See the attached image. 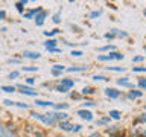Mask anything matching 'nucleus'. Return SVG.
<instances>
[{"instance_id":"obj_5","label":"nucleus","mask_w":146,"mask_h":137,"mask_svg":"<svg viewBox=\"0 0 146 137\" xmlns=\"http://www.w3.org/2000/svg\"><path fill=\"white\" fill-rule=\"evenodd\" d=\"M123 94H125V91H122L120 88H117V87H107V88L104 90V96L110 100L122 99Z\"/></svg>"},{"instance_id":"obj_28","label":"nucleus","mask_w":146,"mask_h":137,"mask_svg":"<svg viewBox=\"0 0 146 137\" xmlns=\"http://www.w3.org/2000/svg\"><path fill=\"white\" fill-rule=\"evenodd\" d=\"M102 14H104V9H94V11L88 12L87 18H88V20H98V18L102 17Z\"/></svg>"},{"instance_id":"obj_21","label":"nucleus","mask_w":146,"mask_h":137,"mask_svg":"<svg viewBox=\"0 0 146 137\" xmlns=\"http://www.w3.org/2000/svg\"><path fill=\"white\" fill-rule=\"evenodd\" d=\"M140 125H146V111L137 114L135 119L132 120V126H140Z\"/></svg>"},{"instance_id":"obj_7","label":"nucleus","mask_w":146,"mask_h":137,"mask_svg":"<svg viewBox=\"0 0 146 137\" xmlns=\"http://www.w3.org/2000/svg\"><path fill=\"white\" fill-rule=\"evenodd\" d=\"M143 91L139 90V88H134V90H128L125 91V94H123V100H129V102H135V100H139L143 98Z\"/></svg>"},{"instance_id":"obj_46","label":"nucleus","mask_w":146,"mask_h":137,"mask_svg":"<svg viewBox=\"0 0 146 137\" xmlns=\"http://www.w3.org/2000/svg\"><path fill=\"white\" fill-rule=\"evenodd\" d=\"M82 128H84V126H82L81 125V123H75V125H73V134H78V132H81L82 131Z\"/></svg>"},{"instance_id":"obj_9","label":"nucleus","mask_w":146,"mask_h":137,"mask_svg":"<svg viewBox=\"0 0 146 137\" xmlns=\"http://www.w3.org/2000/svg\"><path fill=\"white\" fill-rule=\"evenodd\" d=\"M76 116L81 119V120H84L87 123H90V122H94V114L91 110H87V108H79L76 111Z\"/></svg>"},{"instance_id":"obj_15","label":"nucleus","mask_w":146,"mask_h":137,"mask_svg":"<svg viewBox=\"0 0 146 137\" xmlns=\"http://www.w3.org/2000/svg\"><path fill=\"white\" fill-rule=\"evenodd\" d=\"M73 125H75V123H73L70 119H68V120L59 122L58 125H56V128H58L61 132H72V131H73Z\"/></svg>"},{"instance_id":"obj_36","label":"nucleus","mask_w":146,"mask_h":137,"mask_svg":"<svg viewBox=\"0 0 146 137\" xmlns=\"http://www.w3.org/2000/svg\"><path fill=\"white\" fill-rule=\"evenodd\" d=\"M21 72H26V73H36V72H38V67H35V66H23V67H21Z\"/></svg>"},{"instance_id":"obj_48","label":"nucleus","mask_w":146,"mask_h":137,"mask_svg":"<svg viewBox=\"0 0 146 137\" xmlns=\"http://www.w3.org/2000/svg\"><path fill=\"white\" fill-rule=\"evenodd\" d=\"M87 137H105V136H104V132H100V131H93V132H90Z\"/></svg>"},{"instance_id":"obj_16","label":"nucleus","mask_w":146,"mask_h":137,"mask_svg":"<svg viewBox=\"0 0 146 137\" xmlns=\"http://www.w3.org/2000/svg\"><path fill=\"white\" fill-rule=\"evenodd\" d=\"M43 6H36V8H31V9H26L25 14H23V17L26 18V20H34V18L36 17V14H38L40 11H43Z\"/></svg>"},{"instance_id":"obj_42","label":"nucleus","mask_w":146,"mask_h":137,"mask_svg":"<svg viewBox=\"0 0 146 137\" xmlns=\"http://www.w3.org/2000/svg\"><path fill=\"white\" fill-rule=\"evenodd\" d=\"M14 107L21 108V110H29V108H31V105H29V104H26V102H15V105H14Z\"/></svg>"},{"instance_id":"obj_27","label":"nucleus","mask_w":146,"mask_h":137,"mask_svg":"<svg viewBox=\"0 0 146 137\" xmlns=\"http://www.w3.org/2000/svg\"><path fill=\"white\" fill-rule=\"evenodd\" d=\"M26 5H27V0H18V2L14 3V6H15V9H17L18 14H25Z\"/></svg>"},{"instance_id":"obj_57","label":"nucleus","mask_w":146,"mask_h":137,"mask_svg":"<svg viewBox=\"0 0 146 137\" xmlns=\"http://www.w3.org/2000/svg\"><path fill=\"white\" fill-rule=\"evenodd\" d=\"M143 15H145V17H146V8H145V9H143Z\"/></svg>"},{"instance_id":"obj_35","label":"nucleus","mask_w":146,"mask_h":137,"mask_svg":"<svg viewBox=\"0 0 146 137\" xmlns=\"http://www.w3.org/2000/svg\"><path fill=\"white\" fill-rule=\"evenodd\" d=\"M0 90H2V91H5V93H9V94H11V93H15V91H17V85H2V87H0Z\"/></svg>"},{"instance_id":"obj_4","label":"nucleus","mask_w":146,"mask_h":137,"mask_svg":"<svg viewBox=\"0 0 146 137\" xmlns=\"http://www.w3.org/2000/svg\"><path fill=\"white\" fill-rule=\"evenodd\" d=\"M129 37L126 31H122V29H117V27H113V29H110L108 32H105L104 34V38L107 41H114V40H125Z\"/></svg>"},{"instance_id":"obj_43","label":"nucleus","mask_w":146,"mask_h":137,"mask_svg":"<svg viewBox=\"0 0 146 137\" xmlns=\"http://www.w3.org/2000/svg\"><path fill=\"white\" fill-rule=\"evenodd\" d=\"M0 137H6V123L0 120Z\"/></svg>"},{"instance_id":"obj_55","label":"nucleus","mask_w":146,"mask_h":137,"mask_svg":"<svg viewBox=\"0 0 146 137\" xmlns=\"http://www.w3.org/2000/svg\"><path fill=\"white\" fill-rule=\"evenodd\" d=\"M141 110H143V111H146V104L143 105V107H141Z\"/></svg>"},{"instance_id":"obj_58","label":"nucleus","mask_w":146,"mask_h":137,"mask_svg":"<svg viewBox=\"0 0 146 137\" xmlns=\"http://www.w3.org/2000/svg\"><path fill=\"white\" fill-rule=\"evenodd\" d=\"M23 137H32V136H23Z\"/></svg>"},{"instance_id":"obj_44","label":"nucleus","mask_w":146,"mask_h":137,"mask_svg":"<svg viewBox=\"0 0 146 137\" xmlns=\"http://www.w3.org/2000/svg\"><path fill=\"white\" fill-rule=\"evenodd\" d=\"M70 55H72V57H75V58H79V57L84 55V52H82V50H78V49H72L70 50Z\"/></svg>"},{"instance_id":"obj_37","label":"nucleus","mask_w":146,"mask_h":137,"mask_svg":"<svg viewBox=\"0 0 146 137\" xmlns=\"http://www.w3.org/2000/svg\"><path fill=\"white\" fill-rule=\"evenodd\" d=\"M143 61H145V55H134V57H132V64H139V66H141Z\"/></svg>"},{"instance_id":"obj_2","label":"nucleus","mask_w":146,"mask_h":137,"mask_svg":"<svg viewBox=\"0 0 146 137\" xmlns=\"http://www.w3.org/2000/svg\"><path fill=\"white\" fill-rule=\"evenodd\" d=\"M75 85H76V81L73 79V78L64 76V78H61V79H58V82L53 85V91L61 93V94H67L75 88Z\"/></svg>"},{"instance_id":"obj_54","label":"nucleus","mask_w":146,"mask_h":137,"mask_svg":"<svg viewBox=\"0 0 146 137\" xmlns=\"http://www.w3.org/2000/svg\"><path fill=\"white\" fill-rule=\"evenodd\" d=\"M141 137H146V130H141Z\"/></svg>"},{"instance_id":"obj_12","label":"nucleus","mask_w":146,"mask_h":137,"mask_svg":"<svg viewBox=\"0 0 146 137\" xmlns=\"http://www.w3.org/2000/svg\"><path fill=\"white\" fill-rule=\"evenodd\" d=\"M113 123V120L110 119V116H100V117H98L94 120V126L96 128H107V126H110Z\"/></svg>"},{"instance_id":"obj_50","label":"nucleus","mask_w":146,"mask_h":137,"mask_svg":"<svg viewBox=\"0 0 146 137\" xmlns=\"http://www.w3.org/2000/svg\"><path fill=\"white\" fill-rule=\"evenodd\" d=\"M3 104L6 105V107H14V105H15V102H14V100H11V99H5Z\"/></svg>"},{"instance_id":"obj_33","label":"nucleus","mask_w":146,"mask_h":137,"mask_svg":"<svg viewBox=\"0 0 146 137\" xmlns=\"http://www.w3.org/2000/svg\"><path fill=\"white\" fill-rule=\"evenodd\" d=\"M108 72H114V73H125L126 72V68L125 67H120V66H108V67H105Z\"/></svg>"},{"instance_id":"obj_34","label":"nucleus","mask_w":146,"mask_h":137,"mask_svg":"<svg viewBox=\"0 0 146 137\" xmlns=\"http://www.w3.org/2000/svg\"><path fill=\"white\" fill-rule=\"evenodd\" d=\"M132 73H135V75H146V67L145 66H134L131 68Z\"/></svg>"},{"instance_id":"obj_39","label":"nucleus","mask_w":146,"mask_h":137,"mask_svg":"<svg viewBox=\"0 0 146 137\" xmlns=\"http://www.w3.org/2000/svg\"><path fill=\"white\" fill-rule=\"evenodd\" d=\"M61 11H58V12H55L53 15H52V21L55 23V25H59V23H61Z\"/></svg>"},{"instance_id":"obj_45","label":"nucleus","mask_w":146,"mask_h":137,"mask_svg":"<svg viewBox=\"0 0 146 137\" xmlns=\"http://www.w3.org/2000/svg\"><path fill=\"white\" fill-rule=\"evenodd\" d=\"M25 84L29 85V87H34V84H35V78H34V76H27V78H25Z\"/></svg>"},{"instance_id":"obj_29","label":"nucleus","mask_w":146,"mask_h":137,"mask_svg":"<svg viewBox=\"0 0 146 137\" xmlns=\"http://www.w3.org/2000/svg\"><path fill=\"white\" fill-rule=\"evenodd\" d=\"M82 108H87V110H90V108H94V107H98V102L93 99H84L82 100Z\"/></svg>"},{"instance_id":"obj_40","label":"nucleus","mask_w":146,"mask_h":137,"mask_svg":"<svg viewBox=\"0 0 146 137\" xmlns=\"http://www.w3.org/2000/svg\"><path fill=\"white\" fill-rule=\"evenodd\" d=\"M108 137H128V132L125 130H122V131L113 132V134H108Z\"/></svg>"},{"instance_id":"obj_49","label":"nucleus","mask_w":146,"mask_h":137,"mask_svg":"<svg viewBox=\"0 0 146 137\" xmlns=\"http://www.w3.org/2000/svg\"><path fill=\"white\" fill-rule=\"evenodd\" d=\"M8 64H21V59L20 58H11V59H8Z\"/></svg>"},{"instance_id":"obj_53","label":"nucleus","mask_w":146,"mask_h":137,"mask_svg":"<svg viewBox=\"0 0 146 137\" xmlns=\"http://www.w3.org/2000/svg\"><path fill=\"white\" fill-rule=\"evenodd\" d=\"M52 137H67V136H64V134H61V132H58V134H52Z\"/></svg>"},{"instance_id":"obj_3","label":"nucleus","mask_w":146,"mask_h":137,"mask_svg":"<svg viewBox=\"0 0 146 137\" xmlns=\"http://www.w3.org/2000/svg\"><path fill=\"white\" fill-rule=\"evenodd\" d=\"M125 59V55L119 50H114V52L110 53H104V55H98L96 57V61L98 63H111V61H123Z\"/></svg>"},{"instance_id":"obj_18","label":"nucleus","mask_w":146,"mask_h":137,"mask_svg":"<svg viewBox=\"0 0 146 137\" xmlns=\"http://www.w3.org/2000/svg\"><path fill=\"white\" fill-rule=\"evenodd\" d=\"M114 50H117V46H116V44H113V43H108V44L99 46V47L96 49V52H99L100 55H104V53H110V52H114Z\"/></svg>"},{"instance_id":"obj_13","label":"nucleus","mask_w":146,"mask_h":137,"mask_svg":"<svg viewBox=\"0 0 146 137\" xmlns=\"http://www.w3.org/2000/svg\"><path fill=\"white\" fill-rule=\"evenodd\" d=\"M90 70V66H82V64H73V66L70 67H67V73H85V72H88Z\"/></svg>"},{"instance_id":"obj_17","label":"nucleus","mask_w":146,"mask_h":137,"mask_svg":"<svg viewBox=\"0 0 146 137\" xmlns=\"http://www.w3.org/2000/svg\"><path fill=\"white\" fill-rule=\"evenodd\" d=\"M49 17V12L46 11V9H43V11H40L38 14H36V17L34 18V21H35V26H43L44 25V21H46V18Z\"/></svg>"},{"instance_id":"obj_38","label":"nucleus","mask_w":146,"mask_h":137,"mask_svg":"<svg viewBox=\"0 0 146 137\" xmlns=\"http://www.w3.org/2000/svg\"><path fill=\"white\" fill-rule=\"evenodd\" d=\"M68 96H70L72 100H84V98H82L81 91L78 93V91H73V93H68Z\"/></svg>"},{"instance_id":"obj_1","label":"nucleus","mask_w":146,"mask_h":137,"mask_svg":"<svg viewBox=\"0 0 146 137\" xmlns=\"http://www.w3.org/2000/svg\"><path fill=\"white\" fill-rule=\"evenodd\" d=\"M31 117L34 120H38L47 128H53L58 125V120L55 117V111H47V113H38V111H31Z\"/></svg>"},{"instance_id":"obj_6","label":"nucleus","mask_w":146,"mask_h":137,"mask_svg":"<svg viewBox=\"0 0 146 137\" xmlns=\"http://www.w3.org/2000/svg\"><path fill=\"white\" fill-rule=\"evenodd\" d=\"M116 85H117V88H125L126 91L135 88V84L131 81V78H128V76L117 78V79H116Z\"/></svg>"},{"instance_id":"obj_20","label":"nucleus","mask_w":146,"mask_h":137,"mask_svg":"<svg viewBox=\"0 0 146 137\" xmlns=\"http://www.w3.org/2000/svg\"><path fill=\"white\" fill-rule=\"evenodd\" d=\"M34 104L36 105V107H41V108H53V105H55V102H53V100L40 99V98H36Z\"/></svg>"},{"instance_id":"obj_26","label":"nucleus","mask_w":146,"mask_h":137,"mask_svg":"<svg viewBox=\"0 0 146 137\" xmlns=\"http://www.w3.org/2000/svg\"><path fill=\"white\" fill-rule=\"evenodd\" d=\"M135 88H139V90H141L145 93V91H146V76H139V78H137Z\"/></svg>"},{"instance_id":"obj_8","label":"nucleus","mask_w":146,"mask_h":137,"mask_svg":"<svg viewBox=\"0 0 146 137\" xmlns=\"http://www.w3.org/2000/svg\"><path fill=\"white\" fill-rule=\"evenodd\" d=\"M17 90L25 96H31V98H35V99L38 98V91H36L35 87H29L26 84H17Z\"/></svg>"},{"instance_id":"obj_32","label":"nucleus","mask_w":146,"mask_h":137,"mask_svg":"<svg viewBox=\"0 0 146 137\" xmlns=\"http://www.w3.org/2000/svg\"><path fill=\"white\" fill-rule=\"evenodd\" d=\"M61 34V29H58V27H55L52 31H44V37L46 38H53V37H56Z\"/></svg>"},{"instance_id":"obj_30","label":"nucleus","mask_w":146,"mask_h":137,"mask_svg":"<svg viewBox=\"0 0 146 137\" xmlns=\"http://www.w3.org/2000/svg\"><path fill=\"white\" fill-rule=\"evenodd\" d=\"M55 117H56V120L59 123L62 120H68V119H70V114H67L66 111H55Z\"/></svg>"},{"instance_id":"obj_52","label":"nucleus","mask_w":146,"mask_h":137,"mask_svg":"<svg viewBox=\"0 0 146 137\" xmlns=\"http://www.w3.org/2000/svg\"><path fill=\"white\" fill-rule=\"evenodd\" d=\"M6 18V11L5 9H0V20H5Z\"/></svg>"},{"instance_id":"obj_51","label":"nucleus","mask_w":146,"mask_h":137,"mask_svg":"<svg viewBox=\"0 0 146 137\" xmlns=\"http://www.w3.org/2000/svg\"><path fill=\"white\" fill-rule=\"evenodd\" d=\"M47 52H49V53H62V49H59V47H55V49H49Z\"/></svg>"},{"instance_id":"obj_24","label":"nucleus","mask_w":146,"mask_h":137,"mask_svg":"<svg viewBox=\"0 0 146 137\" xmlns=\"http://www.w3.org/2000/svg\"><path fill=\"white\" fill-rule=\"evenodd\" d=\"M122 130H123V126H122V125H119V123H111L110 126L105 128L104 132L108 136V134H113V132H117V131H122Z\"/></svg>"},{"instance_id":"obj_31","label":"nucleus","mask_w":146,"mask_h":137,"mask_svg":"<svg viewBox=\"0 0 146 137\" xmlns=\"http://www.w3.org/2000/svg\"><path fill=\"white\" fill-rule=\"evenodd\" d=\"M68 108H70V104H67V102H61V104L55 102V105H53V111H66Z\"/></svg>"},{"instance_id":"obj_10","label":"nucleus","mask_w":146,"mask_h":137,"mask_svg":"<svg viewBox=\"0 0 146 137\" xmlns=\"http://www.w3.org/2000/svg\"><path fill=\"white\" fill-rule=\"evenodd\" d=\"M6 137H20V128L14 122L6 123Z\"/></svg>"},{"instance_id":"obj_19","label":"nucleus","mask_w":146,"mask_h":137,"mask_svg":"<svg viewBox=\"0 0 146 137\" xmlns=\"http://www.w3.org/2000/svg\"><path fill=\"white\" fill-rule=\"evenodd\" d=\"M21 58L36 61V59H41V53L40 52H35V50H25V52L21 53Z\"/></svg>"},{"instance_id":"obj_41","label":"nucleus","mask_w":146,"mask_h":137,"mask_svg":"<svg viewBox=\"0 0 146 137\" xmlns=\"http://www.w3.org/2000/svg\"><path fill=\"white\" fill-rule=\"evenodd\" d=\"M20 76V70H12V72H9L8 73V79H17V78Z\"/></svg>"},{"instance_id":"obj_11","label":"nucleus","mask_w":146,"mask_h":137,"mask_svg":"<svg viewBox=\"0 0 146 137\" xmlns=\"http://www.w3.org/2000/svg\"><path fill=\"white\" fill-rule=\"evenodd\" d=\"M66 70H67V67L64 66V64H53V66L50 67V75L53 78H61V75Z\"/></svg>"},{"instance_id":"obj_47","label":"nucleus","mask_w":146,"mask_h":137,"mask_svg":"<svg viewBox=\"0 0 146 137\" xmlns=\"http://www.w3.org/2000/svg\"><path fill=\"white\" fill-rule=\"evenodd\" d=\"M32 137H46V134H44V131H41L40 128H36L35 132L32 134Z\"/></svg>"},{"instance_id":"obj_23","label":"nucleus","mask_w":146,"mask_h":137,"mask_svg":"<svg viewBox=\"0 0 146 137\" xmlns=\"http://www.w3.org/2000/svg\"><path fill=\"white\" fill-rule=\"evenodd\" d=\"M91 79L94 82H110L111 78L108 75H102V73H93V75H91Z\"/></svg>"},{"instance_id":"obj_14","label":"nucleus","mask_w":146,"mask_h":137,"mask_svg":"<svg viewBox=\"0 0 146 137\" xmlns=\"http://www.w3.org/2000/svg\"><path fill=\"white\" fill-rule=\"evenodd\" d=\"M96 91H98V88L93 85H84L82 87V90H81V94H82V98L84 99H90V98H93V96L96 94Z\"/></svg>"},{"instance_id":"obj_25","label":"nucleus","mask_w":146,"mask_h":137,"mask_svg":"<svg viewBox=\"0 0 146 137\" xmlns=\"http://www.w3.org/2000/svg\"><path fill=\"white\" fill-rule=\"evenodd\" d=\"M58 43L59 41L56 40V38H47L43 43V46H44V49L46 50H49V49H55V47H58Z\"/></svg>"},{"instance_id":"obj_56","label":"nucleus","mask_w":146,"mask_h":137,"mask_svg":"<svg viewBox=\"0 0 146 137\" xmlns=\"http://www.w3.org/2000/svg\"><path fill=\"white\" fill-rule=\"evenodd\" d=\"M143 52H145V53H146V44H145V46H143Z\"/></svg>"},{"instance_id":"obj_22","label":"nucleus","mask_w":146,"mask_h":137,"mask_svg":"<svg viewBox=\"0 0 146 137\" xmlns=\"http://www.w3.org/2000/svg\"><path fill=\"white\" fill-rule=\"evenodd\" d=\"M107 116H110L113 122H120L122 120V111L120 110H110Z\"/></svg>"}]
</instances>
